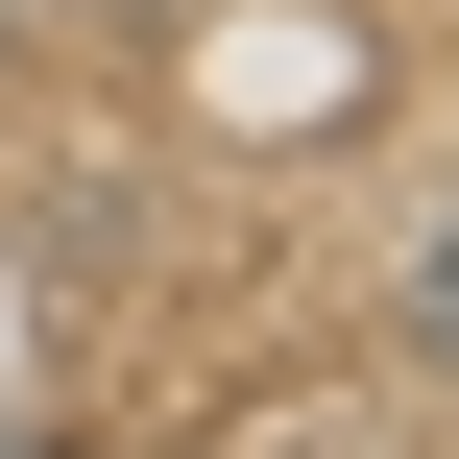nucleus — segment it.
<instances>
[{
  "instance_id": "obj_1",
  "label": "nucleus",
  "mask_w": 459,
  "mask_h": 459,
  "mask_svg": "<svg viewBox=\"0 0 459 459\" xmlns=\"http://www.w3.org/2000/svg\"><path fill=\"white\" fill-rule=\"evenodd\" d=\"M411 315H436V339H459V218H436V266H411Z\"/></svg>"
}]
</instances>
